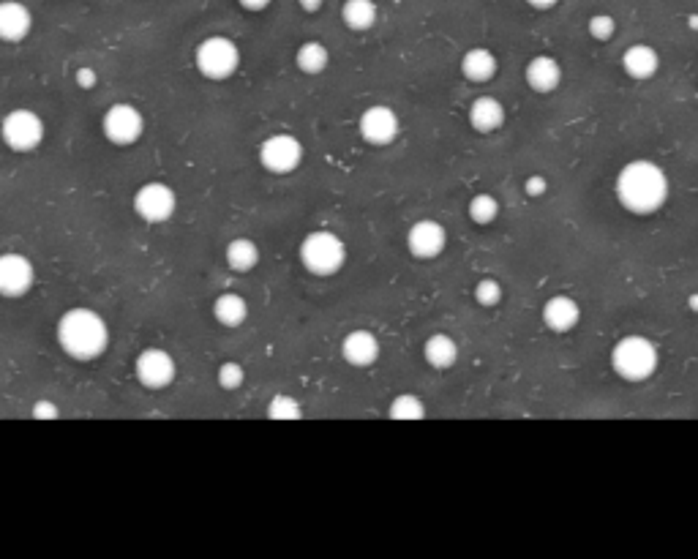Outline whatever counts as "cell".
Here are the masks:
<instances>
[{"mask_svg":"<svg viewBox=\"0 0 698 559\" xmlns=\"http://www.w3.org/2000/svg\"><path fill=\"white\" fill-rule=\"evenodd\" d=\"M617 200L633 216H652L669 200V175L649 159L628 161L614 183Z\"/></svg>","mask_w":698,"mask_h":559,"instance_id":"1","label":"cell"},{"mask_svg":"<svg viewBox=\"0 0 698 559\" xmlns=\"http://www.w3.org/2000/svg\"><path fill=\"white\" fill-rule=\"evenodd\" d=\"M55 339L69 358L88 363L104 355L110 347V325L99 311L88 309V306H74L60 314L58 325H55Z\"/></svg>","mask_w":698,"mask_h":559,"instance_id":"2","label":"cell"},{"mask_svg":"<svg viewBox=\"0 0 698 559\" xmlns=\"http://www.w3.org/2000/svg\"><path fill=\"white\" fill-rule=\"evenodd\" d=\"M658 363V347L647 336H622L611 350V369L625 382H647Z\"/></svg>","mask_w":698,"mask_h":559,"instance_id":"3","label":"cell"},{"mask_svg":"<svg viewBox=\"0 0 698 559\" xmlns=\"http://www.w3.org/2000/svg\"><path fill=\"white\" fill-rule=\"evenodd\" d=\"M300 262L311 276H336L347 262V243L333 230H314L300 240Z\"/></svg>","mask_w":698,"mask_h":559,"instance_id":"4","label":"cell"},{"mask_svg":"<svg viewBox=\"0 0 698 559\" xmlns=\"http://www.w3.org/2000/svg\"><path fill=\"white\" fill-rule=\"evenodd\" d=\"M194 66L205 80L224 82L240 69V47L230 36H208L194 50Z\"/></svg>","mask_w":698,"mask_h":559,"instance_id":"5","label":"cell"},{"mask_svg":"<svg viewBox=\"0 0 698 559\" xmlns=\"http://www.w3.org/2000/svg\"><path fill=\"white\" fill-rule=\"evenodd\" d=\"M0 134H3V142H6L9 150L30 153L44 142L47 129H44V120H41L39 112L28 110V107H17V110L6 112V118L0 123Z\"/></svg>","mask_w":698,"mask_h":559,"instance_id":"6","label":"cell"},{"mask_svg":"<svg viewBox=\"0 0 698 559\" xmlns=\"http://www.w3.org/2000/svg\"><path fill=\"white\" fill-rule=\"evenodd\" d=\"M101 134L118 148H129L145 134V115L129 101H118L101 118Z\"/></svg>","mask_w":698,"mask_h":559,"instance_id":"7","label":"cell"},{"mask_svg":"<svg viewBox=\"0 0 698 559\" xmlns=\"http://www.w3.org/2000/svg\"><path fill=\"white\" fill-rule=\"evenodd\" d=\"M131 208L140 216L145 224H164L175 216L178 210V194L161 183V180H150V183H142L140 189L134 191V200H131Z\"/></svg>","mask_w":698,"mask_h":559,"instance_id":"8","label":"cell"},{"mask_svg":"<svg viewBox=\"0 0 698 559\" xmlns=\"http://www.w3.org/2000/svg\"><path fill=\"white\" fill-rule=\"evenodd\" d=\"M260 164L270 175H292L303 164V142L287 131L270 134L260 145Z\"/></svg>","mask_w":698,"mask_h":559,"instance_id":"9","label":"cell"},{"mask_svg":"<svg viewBox=\"0 0 698 559\" xmlns=\"http://www.w3.org/2000/svg\"><path fill=\"white\" fill-rule=\"evenodd\" d=\"M134 377L142 388L164 390L178 377V363L164 347H145L134 358Z\"/></svg>","mask_w":698,"mask_h":559,"instance_id":"10","label":"cell"},{"mask_svg":"<svg viewBox=\"0 0 698 559\" xmlns=\"http://www.w3.org/2000/svg\"><path fill=\"white\" fill-rule=\"evenodd\" d=\"M358 131L363 142H369L374 148H385L399 137L401 120L396 110L388 107V104H371V107L360 112Z\"/></svg>","mask_w":698,"mask_h":559,"instance_id":"11","label":"cell"},{"mask_svg":"<svg viewBox=\"0 0 698 559\" xmlns=\"http://www.w3.org/2000/svg\"><path fill=\"white\" fill-rule=\"evenodd\" d=\"M448 246V230L434 219L415 221L407 230V251L415 260H437Z\"/></svg>","mask_w":698,"mask_h":559,"instance_id":"12","label":"cell"},{"mask_svg":"<svg viewBox=\"0 0 698 559\" xmlns=\"http://www.w3.org/2000/svg\"><path fill=\"white\" fill-rule=\"evenodd\" d=\"M33 281H36V268L25 254L9 251V254L0 257V292H3V298L14 300L28 295Z\"/></svg>","mask_w":698,"mask_h":559,"instance_id":"13","label":"cell"},{"mask_svg":"<svg viewBox=\"0 0 698 559\" xmlns=\"http://www.w3.org/2000/svg\"><path fill=\"white\" fill-rule=\"evenodd\" d=\"M379 339L377 333H371L366 328H355L349 330L347 336L341 339V358L347 360L349 366L355 369H369L379 360Z\"/></svg>","mask_w":698,"mask_h":559,"instance_id":"14","label":"cell"},{"mask_svg":"<svg viewBox=\"0 0 698 559\" xmlns=\"http://www.w3.org/2000/svg\"><path fill=\"white\" fill-rule=\"evenodd\" d=\"M33 30V14L20 0H3L0 3V39L6 44H20Z\"/></svg>","mask_w":698,"mask_h":559,"instance_id":"15","label":"cell"},{"mask_svg":"<svg viewBox=\"0 0 698 559\" xmlns=\"http://www.w3.org/2000/svg\"><path fill=\"white\" fill-rule=\"evenodd\" d=\"M543 325L554 333H570L581 322L579 300L570 295H554L543 303Z\"/></svg>","mask_w":698,"mask_h":559,"instance_id":"16","label":"cell"},{"mask_svg":"<svg viewBox=\"0 0 698 559\" xmlns=\"http://www.w3.org/2000/svg\"><path fill=\"white\" fill-rule=\"evenodd\" d=\"M524 80L535 93L549 96L562 85V63L551 55H535L524 69Z\"/></svg>","mask_w":698,"mask_h":559,"instance_id":"17","label":"cell"},{"mask_svg":"<svg viewBox=\"0 0 698 559\" xmlns=\"http://www.w3.org/2000/svg\"><path fill=\"white\" fill-rule=\"evenodd\" d=\"M467 120L472 131L478 134H494L505 126V107L502 101L494 99V96H480L469 104Z\"/></svg>","mask_w":698,"mask_h":559,"instance_id":"18","label":"cell"},{"mask_svg":"<svg viewBox=\"0 0 698 559\" xmlns=\"http://www.w3.org/2000/svg\"><path fill=\"white\" fill-rule=\"evenodd\" d=\"M622 69L633 80H652L660 69V55L649 44H630L622 55Z\"/></svg>","mask_w":698,"mask_h":559,"instance_id":"19","label":"cell"},{"mask_svg":"<svg viewBox=\"0 0 698 559\" xmlns=\"http://www.w3.org/2000/svg\"><path fill=\"white\" fill-rule=\"evenodd\" d=\"M423 360L429 363L431 369L437 371L453 369L456 360H459V344H456V339L448 336V333H434V336H429L426 344H423Z\"/></svg>","mask_w":698,"mask_h":559,"instance_id":"20","label":"cell"},{"mask_svg":"<svg viewBox=\"0 0 698 559\" xmlns=\"http://www.w3.org/2000/svg\"><path fill=\"white\" fill-rule=\"evenodd\" d=\"M497 69V55L491 50H486V47H472V50L464 52V58H461V74H464L469 82H475V85L494 80Z\"/></svg>","mask_w":698,"mask_h":559,"instance_id":"21","label":"cell"},{"mask_svg":"<svg viewBox=\"0 0 698 559\" xmlns=\"http://www.w3.org/2000/svg\"><path fill=\"white\" fill-rule=\"evenodd\" d=\"M260 257L262 251L260 246H257V240L251 238H232L230 243H227V249H224V262H227V268L235 270V273H249V270H254L257 265H260Z\"/></svg>","mask_w":698,"mask_h":559,"instance_id":"22","label":"cell"},{"mask_svg":"<svg viewBox=\"0 0 698 559\" xmlns=\"http://www.w3.org/2000/svg\"><path fill=\"white\" fill-rule=\"evenodd\" d=\"M213 317L221 328H240L243 322L249 320V303L238 292H224L213 300Z\"/></svg>","mask_w":698,"mask_h":559,"instance_id":"23","label":"cell"},{"mask_svg":"<svg viewBox=\"0 0 698 559\" xmlns=\"http://www.w3.org/2000/svg\"><path fill=\"white\" fill-rule=\"evenodd\" d=\"M379 9L374 0H344L341 3V22L355 33L371 30L377 25Z\"/></svg>","mask_w":698,"mask_h":559,"instance_id":"24","label":"cell"},{"mask_svg":"<svg viewBox=\"0 0 698 559\" xmlns=\"http://www.w3.org/2000/svg\"><path fill=\"white\" fill-rule=\"evenodd\" d=\"M295 66H298L300 74H309V77H317L330 66V52L322 41H303L298 50H295Z\"/></svg>","mask_w":698,"mask_h":559,"instance_id":"25","label":"cell"},{"mask_svg":"<svg viewBox=\"0 0 698 559\" xmlns=\"http://www.w3.org/2000/svg\"><path fill=\"white\" fill-rule=\"evenodd\" d=\"M499 210H502V205H499V200L491 194V191H480V194H475L467 205L469 221H472V224H478V227H489V224H494V221L499 219Z\"/></svg>","mask_w":698,"mask_h":559,"instance_id":"26","label":"cell"},{"mask_svg":"<svg viewBox=\"0 0 698 559\" xmlns=\"http://www.w3.org/2000/svg\"><path fill=\"white\" fill-rule=\"evenodd\" d=\"M388 418L401 420V423L423 420L426 418V404H423V399L415 396V393H399V396H393V401H390Z\"/></svg>","mask_w":698,"mask_h":559,"instance_id":"27","label":"cell"},{"mask_svg":"<svg viewBox=\"0 0 698 559\" xmlns=\"http://www.w3.org/2000/svg\"><path fill=\"white\" fill-rule=\"evenodd\" d=\"M268 418L270 420H300L303 418V404H300L295 396L290 393H276L268 404Z\"/></svg>","mask_w":698,"mask_h":559,"instance_id":"28","label":"cell"},{"mask_svg":"<svg viewBox=\"0 0 698 559\" xmlns=\"http://www.w3.org/2000/svg\"><path fill=\"white\" fill-rule=\"evenodd\" d=\"M472 295H475V303H478V306L494 309V306L502 303V295H505V292H502V284L489 276V279H480L478 284H475V292H472Z\"/></svg>","mask_w":698,"mask_h":559,"instance_id":"29","label":"cell"},{"mask_svg":"<svg viewBox=\"0 0 698 559\" xmlns=\"http://www.w3.org/2000/svg\"><path fill=\"white\" fill-rule=\"evenodd\" d=\"M216 382H219L221 390H230V393L232 390H240L243 382H246V369L240 363H235V360H227L216 371Z\"/></svg>","mask_w":698,"mask_h":559,"instance_id":"30","label":"cell"},{"mask_svg":"<svg viewBox=\"0 0 698 559\" xmlns=\"http://www.w3.org/2000/svg\"><path fill=\"white\" fill-rule=\"evenodd\" d=\"M587 30L595 41H611L617 33V20L611 14H595V17H589Z\"/></svg>","mask_w":698,"mask_h":559,"instance_id":"31","label":"cell"},{"mask_svg":"<svg viewBox=\"0 0 698 559\" xmlns=\"http://www.w3.org/2000/svg\"><path fill=\"white\" fill-rule=\"evenodd\" d=\"M546 191H549V180L543 178V175H529V178L524 180V194H527V197H532V200L543 197Z\"/></svg>","mask_w":698,"mask_h":559,"instance_id":"32","label":"cell"},{"mask_svg":"<svg viewBox=\"0 0 698 559\" xmlns=\"http://www.w3.org/2000/svg\"><path fill=\"white\" fill-rule=\"evenodd\" d=\"M33 418L36 420H58L60 418V410L52 404V401L41 399L33 404Z\"/></svg>","mask_w":698,"mask_h":559,"instance_id":"33","label":"cell"},{"mask_svg":"<svg viewBox=\"0 0 698 559\" xmlns=\"http://www.w3.org/2000/svg\"><path fill=\"white\" fill-rule=\"evenodd\" d=\"M96 82H99V74H96V69H90V66H82V69H77V85H80L82 90L96 88Z\"/></svg>","mask_w":698,"mask_h":559,"instance_id":"34","label":"cell"},{"mask_svg":"<svg viewBox=\"0 0 698 559\" xmlns=\"http://www.w3.org/2000/svg\"><path fill=\"white\" fill-rule=\"evenodd\" d=\"M246 11H265L273 0H238Z\"/></svg>","mask_w":698,"mask_h":559,"instance_id":"35","label":"cell"},{"mask_svg":"<svg viewBox=\"0 0 698 559\" xmlns=\"http://www.w3.org/2000/svg\"><path fill=\"white\" fill-rule=\"evenodd\" d=\"M322 3H325V0H298V6L306 11V14H317V11L322 9Z\"/></svg>","mask_w":698,"mask_h":559,"instance_id":"36","label":"cell"},{"mask_svg":"<svg viewBox=\"0 0 698 559\" xmlns=\"http://www.w3.org/2000/svg\"><path fill=\"white\" fill-rule=\"evenodd\" d=\"M527 3H529V6H532V9L551 11V9H554V6H557L559 0H527Z\"/></svg>","mask_w":698,"mask_h":559,"instance_id":"37","label":"cell"},{"mask_svg":"<svg viewBox=\"0 0 698 559\" xmlns=\"http://www.w3.org/2000/svg\"><path fill=\"white\" fill-rule=\"evenodd\" d=\"M688 306H690V309H693V311H696V314H698V292H696V295H690Z\"/></svg>","mask_w":698,"mask_h":559,"instance_id":"38","label":"cell"}]
</instances>
